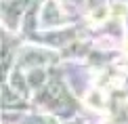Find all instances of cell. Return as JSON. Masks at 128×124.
Masks as SVG:
<instances>
[{
    "label": "cell",
    "mask_w": 128,
    "mask_h": 124,
    "mask_svg": "<svg viewBox=\"0 0 128 124\" xmlns=\"http://www.w3.org/2000/svg\"><path fill=\"white\" fill-rule=\"evenodd\" d=\"M124 51H126V53H128V40H126V42H124Z\"/></svg>",
    "instance_id": "obj_3"
},
{
    "label": "cell",
    "mask_w": 128,
    "mask_h": 124,
    "mask_svg": "<svg viewBox=\"0 0 128 124\" xmlns=\"http://www.w3.org/2000/svg\"><path fill=\"white\" fill-rule=\"evenodd\" d=\"M124 13H126V7H124V4H114L111 15H124Z\"/></svg>",
    "instance_id": "obj_2"
},
{
    "label": "cell",
    "mask_w": 128,
    "mask_h": 124,
    "mask_svg": "<svg viewBox=\"0 0 128 124\" xmlns=\"http://www.w3.org/2000/svg\"><path fill=\"white\" fill-rule=\"evenodd\" d=\"M86 105L90 109H105V95L101 90H90V93L84 97Z\"/></svg>",
    "instance_id": "obj_1"
}]
</instances>
